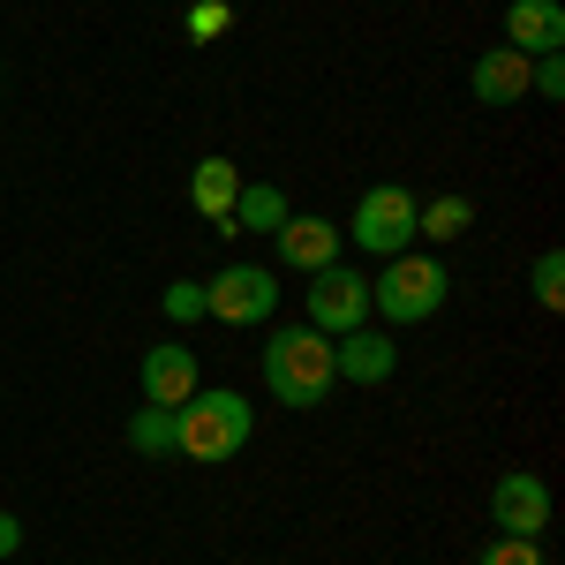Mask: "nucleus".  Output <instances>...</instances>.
I'll return each mask as SVG.
<instances>
[{
	"mask_svg": "<svg viewBox=\"0 0 565 565\" xmlns=\"http://www.w3.org/2000/svg\"><path fill=\"white\" fill-rule=\"evenodd\" d=\"M271 309H279L271 264H226L218 279H204V317H218V324H264Z\"/></svg>",
	"mask_w": 565,
	"mask_h": 565,
	"instance_id": "5",
	"label": "nucleus"
},
{
	"mask_svg": "<svg viewBox=\"0 0 565 565\" xmlns=\"http://www.w3.org/2000/svg\"><path fill=\"white\" fill-rule=\"evenodd\" d=\"M527 279H535V302H543V309H565V257H558V249H543Z\"/></svg>",
	"mask_w": 565,
	"mask_h": 565,
	"instance_id": "17",
	"label": "nucleus"
},
{
	"mask_svg": "<svg viewBox=\"0 0 565 565\" xmlns=\"http://www.w3.org/2000/svg\"><path fill=\"white\" fill-rule=\"evenodd\" d=\"M445 295H452V271L437 257H423V249H399V257H385V271L370 279V309L385 317L392 332L399 324H423V317H437L445 309Z\"/></svg>",
	"mask_w": 565,
	"mask_h": 565,
	"instance_id": "3",
	"label": "nucleus"
},
{
	"mask_svg": "<svg viewBox=\"0 0 565 565\" xmlns=\"http://www.w3.org/2000/svg\"><path fill=\"white\" fill-rule=\"evenodd\" d=\"M249 430H257V407L234 385H196L174 407V452L196 460V468H226V460L249 445Z\"/></svg>",
	"mask_w": 565,
	"mask_h": 565,
	"instance_id": "1",
	"label": "nucleus"
},
{
	"mask_svg": "<svg viewBox=\"0 0 565 565\" xmlns=\"http://www.w3.org/2000/svg\"><path fill=\"white\" fill-rule=\"evenodd\" d=\"M476 226V204L468 196H430V204H415V234H430V242H460Z\"/></svg>",
	"mask_w": 565,
	"mask_h": 565,
	"instance_id": "15",
	"label": "nucleus"
},
{
	"mask_svg": "<svg viewBox=\"0 0 565 565\" xmlns=\"http://www.w3.org/2000/svg\"><path fill=\"white\" fill-rule=\"evenodd\" d=\"M143 407H181L189 392L204 385L196 377V348H181V340H159V348H143Z\"/></svg>",
	"mask_w": 565,
	"mask_h": 565,
	"instance_id": "9",
	"label": "nucleus"
},
{
	"mask_svg": "<svg viewBox=\"0 0 565 565\" xmlns=\"http://www.w3.org/2000/svg\"><path fill=\"white\" fill-rule=\"evenodd\" d=\"M15 551H23V521H15V513H0V558H15Z\"/></svg>",
	"mask_w": 565,
	"mask_h": 565,
	"instance_id": "21",
	"label": "nucleus"
},
{
	"mask_svg": "<svg viewBox=\"0 0 565 565\" xmlns=\"http://www.w3.org/2000/svg\"><path fill=\"white\" fill-rule=\"evenodd\" d=\"M490 527L543 543V527H551V482L535 476V468H505V476L490 482Z\"/></svg>",
	"mask_w": 565,
	"mask_h": 565,
	"instance_id": "7",
	"label": "nucleus"
},
{
	"mask_svg": "<svg viewBox=\"0 0 565 565\" xmlns=\"http://www.w3.org/2000/svg\"><path fill=\"white\" fill-rule=\"evenodd\" d=\"M234 196H242V167L234 159H196V174H189V204H196V218H212V226H226L234 218Z\"/></svg>",
	"mask_w": 565,
	"mask_h": 565,
	"instance_id": "13",
	"label": "nucleus"
},
{
	"mask_svg": "<svg viewBox=\"0 0 565 565\" xmlns=\"http://www.w3.org/2000/svg\"><path fill=\"white\" fill-rule=\"evenodd\" d=\"M159 309H167L174 324H196V317H204V279H174V287L159 295Z\"/></svg>",
	"mask_w": 565,
	"mask_h": 565,
	"instance_id": "19",
	"label": "nucleus"
},
{
	"mask_svg": "<svg viewBox=\"0 0 565 565\" xmlns=\"http://www.w3.org/2000/svg\"><path fill=\"white\" fill-rule=\"evenodd\" d=\"M271 242H279V264L302 271V279H309V271H324V264H340V226L317 218V212H287V226H279Z\"/></svg>",
	"mask_w": 565,
	"mask_h": 565,
	"instance_id": "10",
	"label": "nucleus"
},
{
	"mask_svg": "<svg viewBox=\"0 0 565 565\" xmlns=\"http://www.w3.org/2000/svg\"><path fill=\"white\" fill-rule=\"evenodd\" d=\"M287 212H295V204L279 196V181H242L226 234H279V226H287Z\"/></svg>",
	"mask_w": 565,
	"mask_h": 565,
	"instance_id": "14",
	"label": "nucleus"
},
{
	"mask_svg": "<svg viewBox=\"0 0 565 565\" xmlns=\"http://www.w3.org/2000/svg\"><path fill=\"white\" fill-rule=\"evenodd\" d=\"M332 370H340V385H385L392 370H399V340L392 332H370V324H354L332 340Z\"/></svg>",
	"mask_w": 565,
	"mask_h": 565,
	"instance_id": "8",
	"label": "nucleus"
},
{
	"mask_svg": "<svg viewBox=\"0 0 565 565\" xmlns=\"http://www.w3.org/2000/svg\"><path fill=\"white\" fill-rule=\"evenodd\" d=\"M129 452L167 460V452H174V407H136L129 415Z\"/></svg>",
	"mask_w": 565,
	"mask_h": 565,
	"instance_id": "16",
	"label": "nucleus"
},
{
	"mask_svg": "<svg viewBox=\"0 0 565 565\" xmlns=\"http://www.w3.org/2000/svg\"><path fill=\"white\" fill-rule=\"evenodd\" d=\"M476 565H543V551H535L527 535H498V543H482Z\"/></svg>",
	"mask_w": 565,
	"mask_h": 565,
	"instance_id": "20",
	"label": "nucleus"
},
{
	"mask_svg": "<svg viewBox=\"0 0 565 565\" xmlns=\"http://www.w3.org/2000/svg\"><path fill=\"white\" fill-rule=\"evenodd\" d=\"M505 45L527 53V61H535V53H558L565 45V8L558 0H513V8H505Z\"/></svg>",
	"mask_w": 565,
	"mask_h": 565,
	"instance_id": "12",
	"label": "nucleus"
},
{
	"mask_svg": "<svg viewBox=\"0 0 565 565\" xmlns=\"http://www.w3.org/2000/svg\"><path fill=\"white\" fill-rule=\"evenodd\" d=\"M226 31H234V8H226V0H196V8H189V39L196 45L226 39Z\"/></svg>",
	"mask_w": 565,
	"mask_h": 565,
	"instance_id": "18",
	"label": "nucleus"
},
{
	"mask_svg": "<svg viewBox=\"0 0 565 565\" xmlns=\"http://www.w3.org/2000/svg\"><path fill=\"white\" fill-rule=\"evenodd\" d=\"M264 385H271L279 407H324L332 385H340V370H332V340L309 332V324H279V332L264 340Z\"/></svg>",
	"mask_w": 565,
	"mask_h": 565,
	"instance_id": "2",
	"label": "nucleus"
},
{
	"mask_svg": "<svg viewBox=\"0 0 565 565\" xmlns=\"http://www.w3.org/2000/svg\"><path fill=\"white\" fill-rule=\"evenodd\" d=\"M309 332H324V340H340L354 324H370V279L348 271V264H324V271H309Z\"/></svg>",
	"mask_w": 565,
	"mask_h": 565,
	"instance_id": "6",
	"label": "nucleus"
},
{
	"mask_svg": "<svg viewBox=\"0 0 565 565\" xmlns=\"http://www.w3.org/2000/svg\"><path fill=\"white\" fill-rule=\"evenodd\" d=\"M468 90H476L482 106H521V98H527V53H513V45H490V53H476Z\"/></svg>",
	"mask_w": 565,
	"mask_h": 565,
	"instance_id": "11",
	"label": "nucleus"
},
{
	"mask_svg": "<svg viewBox=\"0 0 565 565\" xmlns=\"http://www.w3.org/2000/svg\"><path fill=\"white\" fill-rule=\"evenodd\" d=\"M415 189H399V181H377V189H362V204L348 218V242L354 249H370V257H399V249H415Z\"/></svg>",
	"mask_w": 565,
	"mask_h": 565,
	"instance_id": "4",
	"label": "nucleus"
}]
</instances>
